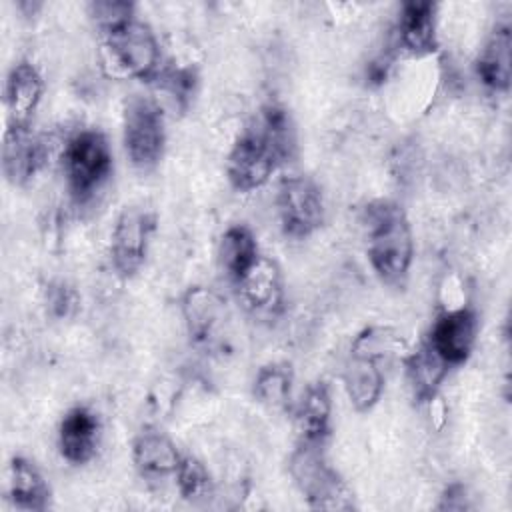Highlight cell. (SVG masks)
Segmentation results:
<instances>
[{"label":"cell","mask_w":512,"mask_h":512,"mask_svg":"<svg viewBox=\"0 0 512 512\" xmlns=\"http://www.w3.org/2000/svg\"><path fill=\"white\" fill-rule=\"evenodd\" d=\"M124 148L130 162L140 170L154 168L166 144V124L160 104L142 94H132L124 102L122 114Z\"/></svg>","instance_id":"4"},{"label":"cell","mask_w":512,"mask_h":512,"mask_svg":"<svg viewBox=\"0 0 512 512\" xmlns=\"http://www.w3.org/2000/svg\"><path fill=\"white\" fill-rule=\"evenodd\" d=\"M398 40L412 56H428L436 52V4L426 0L404 2L398 20Z\"/></svg>","instance_id":"14"},{"label":"cell","mask_w":512,"mask_h":512,"mask_svg":"<svg viewBox=\"0 0 512 512\" xmlns=\"http://www.w3.org/2000/svg\"><path fill=\"white\" fill-rule=\"evenodd\" d=\"M438 508L440 510H466V508H470L466 488L462 484H450L444 490L442 502L438 504Z\"/></svg>","instance_id":"29"},{"label":"cell","mask_w":512,"mask_h":512,"mask_svg":"<svg viewBox=\"0 0 512 512\" xmlns=\"http://www.w3.org/2000/svg\"><path fill=\"white\" fill-rule=\"evenodd\" d=\"M8 494L14 506L22 510H46L50 504V486L42 472L28 458L16 456L8 470Z\"/></svg>","instance_id":"20"},{"label":"cell","mask_w":512,"mask_h":512,"mask_svg":"<svg viewBox=\"0 0 512 512\" xmlns=\"http://www.w3.org/2000/svg\"><path fill=\"white\" fill-rule=\"evenodd\" d=\"M176 486L182 498L190 502L204 500L212 494V478L208 468L194 456H182L176 468Z\"/></svg>","instance_id":"25"},{"label":"cell","mask_w":512,"mask_h":512,"mask_svg":"<svg viewBox=\"0 0 512 512\" xmlns=\"http://www.w3.org/2000/svg\"><path fill=\"white\" fill-rule=\"evenodd\" d=\"M290 474L316 510H354V494L344 478L328 464L320 442H302L290 456Z\"/></svg>","instance_id":"3"},{"label":"cell","mask_w":512,"mask_h":512,"mask_svg":"<svg viewBox=\"0 0 512 512\" xmlns=\"http://www.w3.org/2000/svg\"><path fill=\"white\" fill-rule=\"evenodd\" d=\"M406 344L402 336H398L392 328H382V326H370L364 328L352 342L350 354L370 358L376 362H386L392 356H398L404 352Z\"/></svg>","instance_id":"24"},{"label":"cell","mask_w":512,"mask_h":512,"mask_svg":"<svg viewBox=\"0 0 512 512\" xmlns=\"http://www.w3.org/2000/svg\"><path fill=\"white\" fill-rule=\"evenodd\" d=\"M226 302L204 286H192L182 296V316L194 344L204 348L220 346L226 330Z\"/></svg>","instance_id":"10"},{"label":"cell","mask_w":512,"mask_h":512,"mask_svg":"<svg viewBox=\"0 0 512 512\" xmlns=\"http://www.w3.org/2000/svg\"><path fill=\"white\" fill-rule=\"evenodd\" d=\"M180 452L174 442L158 430H142L132 444V460L144 478H164L176 474Z\"/></svg>","instance_id":"17"},{"label":"cell","mask_w":512,"mask_h":512,"mask_svg":"<svg viewBox=\"0 0 512 512\" xmlns=\"http://www.w3.org/2000/svg\"><path fill=\"white\" fill-rule=\"evenodd\" d=\"M106 62L120 76L152 80L160 72V44L146 22L130 20L104 34Z\"/></svg>","instance_id":"6"},{"label":"cell","mask_w":512,"mask_h":512,"mask_svg":"<svg viewBox=\"0 0 512 512\" xmlns=\"http://www.w3.org/2000/svg\"><path fill=\"white\" fill-rule=\"evenodd\" d=\"M292 370L288 364H266L258 370L254 380V396L270 408H282L292 394Z\"/></svg>","instance_id":"23"},{"label":"cell","mask_w":512,"mask_h":512,"mask_svg":"<svg viewBox=\"0 0 512 512\" xmlns=\"http://www.w3.org/2000/svg\"><path fill=\"white\" fill-rule=\"evenodd\" d=\"M236 286L244 308L258 320H274L284 310V278L274 260L260 256Z\"/></svg>","instance_id":"9"},{"label":"cell","mask_w":512,"mask_h":512,"mask_svg":"<svg viewBox=\"0 0 512 512\" xmlns=\"http://www.w3.org/2000/svg\"><path fill=\"white\" fill-rule=\"evenodd\" d=\"M90 16L102 34H108L122 24L134 20V4L122 0H100L90 4Z\"/></svg>","instance_id":"26"},{"label":"cell","mask_w":512,"mask_h":512,"mask_svg":"<svg viewBox=\"0 0 512 512\" xmlns=\"http://www.w3.org/2000/svg\"><path fill=\"white\" fill-rule=\"evenodd\" d=\"M406 368H408V380L414 388V394L422 402L434 398V394L438 392L448 372V364L428 344L408 354Z\"/></svg>","instance_id":"22"},{"label":"cell","mask_w":512,"mask_h":512,"mask_svg":"<svg viewBox=\"0 0 512 512\" xmlns=\"http://www.w3.org/2000/svg\"><path fill=\"white\" fill-rule=\"evenodd\" d=\"M48 302H50V308L56 316H68L78 306V296L66 284H58L50 290Z\"/></svg>","instance_id":"28"},{"label":"cell","mask_w":512,"mask_h":512,"mask_svg":"<svg viewBox=\"0 0 512 512\" xmlns=\"http://www.w3.org/2000/svg\"><path fill=\"white\" fill-rule=\"evenodd\" d=\"M62 164L72 196L80 202L92 198L112 172V152L106 136L98 130H80L68 140Z\"/></svg>","instance_id":"5"},{"label":"cell","mask_w":512,"mask_h":512,"mask_svg":"<svg viewBox=\"0 0 512 512\" xmlns=\"http://www.w3.org/2000/svg\"><path fill=\"white\" fill-rule=\"evenodd\" d=\"M298 154L294 118L282 104H264L244 126L226 160V174L238 192L264 186L276 168Z\"/></svg>","instance_id":"1"},{"label":"cell","mask_w":512,"mask_h":512,"mask_svg":"<svg viewBox=\"0 0 512 512\" xmlns=\"http://www.w3.org/2000/svg\"><path fill=\"white\" fill-rule=\"evenodd\" d=\"M366 254L386 284H400L412 266L414 236L404 208L392 200H374L362 214Z\"/></svg>","instance_id":"2"},{"label":"cell","mask_w":512,"mask_h":512,"mask_svg":"<svg viewBox=\"0 0 512 512\" xmlns=\"http://www.w3.org/2000/svg\"><path fill=\"white\" fill-rule=\"evenodd\" d=\"M280 224L286 236L304 240L324 222V198L318 184L308 176H288L276 196Z\"/></svg>","instance_id":"7"},{"label":"cell","mask_w":512,"mask_h":512,"mask_svg":"<svg viewBox=\"0 0 512 512\" xmlns=\"http://www.w3.org/2000/svg\"><path fill=\"white\" fill-rule=\"evenodd\" d=\"M510 50H512V28L508 20L494 26L490 38L486 40L478 60L476 74L480 82L494 90L506 92L510 86Z\"/></svg>","instance_id":"16"},{"label":"cell","mask_w":512,"mask_h":512,"mask_svg":"<svg viewBox=\"0 0 512 512\" xmlns=\"http://www.w3.org/2000/svg\"><path fill=\"white\" fill-rule=\"evenodd\" d=\"M218 258H220V266L226 272V276L234 284L240 282L246 276V272L260 258L258 242H256L252 230L242 224L230 226L220 238Z\"/></svg>","instance_id":"21"},{"label":"cell","mask_w":512,"mask_h":512,"mask_svg":"<svg viewBox=\"0 0 512 512\" xmlns=\"http://www.w3.org/2000/svg\"><path fill=\"white\" fill-rule=\"evenodd\" d=\"M44 92V80L30 62H18L10 68L4 86V104L8 112V124L24 126L40 104Z\"/></svg>","instance_id":"15"},{"label":"cell","mask_w":512,"mask_h":512,"mask_svg":"<svg viewBox=\"0 0 512 512\" xmlns=\"http://www.w3.org/2000/svg\"><path fill=\"white\" fill-rule=\"evenodd\" d=\"M156 226L154 214L144 208H124L112 230V266L122 278H132L144 264L150 234Z\"/></svg>","instance_id":"8"},{"label":"cell","mask_w":512,"mask_h":512,"mask_svg":"<svg viewBox=\"0 0 512 512\" xmlns=\"http://www.w3.org/2000/svg\"><path fill=\"white\" fill-rule=\"evenodd\" d=\"M156 80H158L160 88L164 92H168L180 108H186V104L190 102V98L194 94L198 76L192 68H172V70L158 72Z\"/></svg>","instance_id":"27"},{"label":"cell","mask_w":512,"mask_h":512,"mask_svg":"<svg viewBox=\"0 0 512 512\" xmlns=\"http://www.w3.org/2000/svg\"><path fill=\"white\" fill-rule=\"evenodd\" d=\"M342 380L350 404L358 412H368L380 400L384 388V374L380 362L350 354L348 362L344 364Z\"/></svg>","instance_id":"18"},{"label":"cell","mask_w":512,"mask_h":512,"mask_svg":"<svg viewBox=\"0 0 512 512\" xmlns=\"http://www.w3.org/2000/svg\"><path fill=\"white\" fill-rule=\"evenodd\" d=\"M332 400L330 390L324 382H312L298 406H296V428L302 442H320L324 444L330 432Z\"/></svg>","instance_id":"19"},{"label":"cell","mask_w":512,"mask_h":512,"mask_svg":"<svg viewBox=\"0 0 512 512\" xmlns=\"http://www.w3.org/2000/svg\"><path fill=\"white\" fill-rule=\"evenodd\" d=\"M100 418L86 406L68 410L58 428V448L70 464H86L94 458L100 442Z\"/></svg>","instance_id":"13"},{"label":"cell","mask_w":512,"mask_h":512,"mask_svg":"<svg viewBox=\"0 0 512 512\" xmlns=\"http://www.w3.org/2000/svg\"><path fill=\"white\" fill-rule=\"evenodd\" d=\"M478 320L474 310L462 306L440 314L430 330L428 346L448 364L458 366L468 360L476 344Z\"/></svg>","instance_id":"11"},{"label":"cell","mask_w":512,"mask_h":512,"mask_svg":"<svg viewBox=\"0 0 512 512\" xmlns=\"http://www.w3.org/2000/svg\"><path fill=\"white\" fill-rule=\"evenodd\" d=\"M44 142L28 128L8 124L2 140V172L12 186L28 184L44 166Z\"/></svg>","instance_id":"12"}]
</instances>
